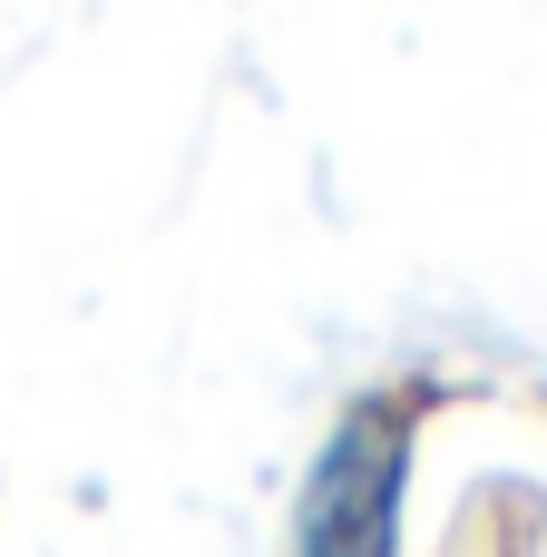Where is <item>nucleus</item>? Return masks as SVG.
Masks as SVG:
<instances>
[{
    "mask_svg": "<svg viewBox=\"0 0 547 557\" xmlns=\"http://www.w3.org/2000/svg\"><path fill=\"white\" fill-rule=\"evenodd\" d=\"M391 509H401V421L352 411L303 490V539L294 557H391Z\"/></svg>",
    "mask_w": 547,
    "mask_h": 557,
    "instance_id": "obj_1",
    "label": "nucleus"
}]
</instances>
